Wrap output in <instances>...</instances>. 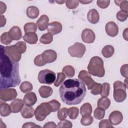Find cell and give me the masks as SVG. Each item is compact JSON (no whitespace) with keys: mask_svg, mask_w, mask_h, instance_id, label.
<instances>
[{"mask_svg":"<svg viewBox=\"0 0 128 128\" xmlns=\"http://www.w3.org/2000/svg\"><path fill=\"white\" fill-rule=\"evenodd\" d=\"M52 88L46 86H42L38 90L39 94L42 98H47L50 96L52 94Z\"/></svg>","mask_w":128,"mask_h":128,"instance_id":"603a6c76","label":"cell"},{"mask_svg":"<svg viewBox=\"0 0 128 128\" xmlns=\"http://www.w3.org/2000/svg\"><path fill=\"white\" fill-rule=\"evenodd\" d=\"M62 72L65 74L66 76L68 78L73 77L75 74V70L71 66H64L62 68Z\"/></svg>","mask_w":128,"mask_h":128,"instance_id":"1f68e13d","label":"cell"},{"mask_svg":"<svg viewBox=\"0 0 128 128\" xmlns=\"http://www.w3.org/2000/svg\"><path fill=\"white\" fill-rule=\"evenodd\" d=\"M128 64H125L122 66L120 70L121 74L122 75V76H124L126 78H128Z\"/></svg>","mask_w":128,"mask_h":128,"instance_id":"816d5d0a","label":"cell"},{"mask_svg":"<svg viewBox=\"0 0 128 128\" xmlns=\"http://www.w3.org/2000/svg\"><path fill=\"white\" fill-rule=\"evenodd\" d=\"M0 13L1 14L4 13L6 9V5L4 3H3L2 2H0Z\"/></svg>","mask_w":128,"mask_h":128,"instance_id":"11a10c76","label":"cell"},{"mask_svg":"<svg viewBox=\"0 0 128 128\" xmlns=\"http://www.w3.org/2000/svg\"><path fill=\"white\" fill-rule=\"evenodd\" d=\"M62 25L58 22H53L50 23L47 28L48 33L52 35H55L60 33L62 30Z\"/></svg>","mask_w":128,"mask_h":128,"instance_id":"4fadbf2b","label":"cell"},{"mask_svg":"<svg viewBox=\"0 0 128 128\" xmlns=\"http://www.w3.org/2000/svg\"><path fill=\"white\" fill-rule=\"evenodd\" d=\"M117 6H120L121 10L128 12V0H114Z\"/></svg>","mask_w":128,"mask_h":128,"instance_id":"e575fe53","label":"cell"},{"mask_svg":"<svg viewBox=\"0 0 128 128\" xmlns=\"http://www.w3.org/2000/svg\"><path fill=\"white\" fill-rule=\"evenodd\" d=\"M12 40L9 36L8 32H4L0 36V42L3 44H9L12 42Z\"/></svg>","mask_w":128,"mask_h":128,"instance_id":"d590c367","label":"cell"},{"mask_svg":"<svg viewBox=\"0 0 128 128\" xmlns=\"http://www.w3.org/2000/svg\"><path fill=\"white\" fill-rule=\"evenodd\" d=\"M86 50V46L82 43L76 42L73 46L68 48V52L72 57L81 58L84 56Z\"/></svg>","mask_w":128,"mask_h":128,"instance_id":"8992f818","label":"cell"},{"mask_svg":"<svg viewBox=\"0 0 128 128\" xmlns=\"http://www.w3.org/2000/svg\"><path fill=\"white\" fill-rule=\"evenodd\" d=\"M22 38L26 42L30 44H35L38 40V36L35 32L25 33Z\"/></svg>","mask_w":128,"mask_h":128,"instance_id":"44dd1931","label":"cell"},{"mask_svg":"<svg viewBox=\"0 0 128 128\" xmlns=\"http://www.w3.org/2000/svg\"><path fill=\"white\" fill-rule=\"evenodd\" d=\"M79 114V110L76 107H72L68 109V115L72 120L76 119Z\"/></svg>","mask_w":128,"mask_h":128,"instance_id":"d6a6232c","label":"cell"},{"mask_svg":"<svg viewBox=\"0 0 128 128\" xmlns=\"http://www.w3.org/2000/svg\"><path fill=\"white\" fill-rule=\"evenodd\" d=\"M68 116V109L66 108H62L60 109L58 112V118L60 120H65Z\"/></svg>","mask_w":128,"mask_h":128,"instance_id":"74e56055","label":"cell"},{"mask_svg":"<svg viewBox=\"0 0 128 128\" xmlns=\"http://www.w3.org/2000/svg\"><path fill=\"white\" fill-rule=\"evenodd\" d=\"M26 13L29 18L34 19L39 15V10L35 6H30L27 8Z\"/></svg>","mask_w":128,"mask_h":128,"instance_id":"cb8c5ba5","label":"cell"},{"mask_svg":"<svg viewBox=\"0 0 128 128\" xmlns=\"http://www.w3.org/2000/svg\"><path fill=\"white\" fill-rule=\"evenodd\" d=\"M114 48L110 45H106L103 48L102 50V53L103 56L106 58L111 57L114 54Z\"/></svg>","mask_w":128,"mask_h":128,"instance_id":"83f0119b","label":"cell"},{"mask_svg":"<svg viewBox=\"0 0 128 128\" xmlns=\"http://www.w3.org/2000/svg\"><path fill=\"white\" fill-rule=\"evenodd\" d=\"M20 88L23 93H28L32 90L33 86L30 82L25 81L20 84Z\"/></svg>","mask_w":128,"mask_h":128,"instance_id":"f1b7e54d","label":"cell"},{"mask_svg":"<svg viewBox=\"0 0 128 128\" xmlns=\"http://www.w3.org/2000/svg\"><path fill=\"white\" fill-rule=\"evenodd\" d=\"M93 118L90 116H82L80 120V123L83 126H87L90 125L93 122Z\"/></svg>","mask_w":128,"mask_h":128,"instance_id":"ab89813d","label":"cell"},{"mask_svg":"<svg viewBox=\"0 0 128 128\" xmlns=\"http://www.w3.org/2000/svg\"><path fill=\"white\" fill-rule=\"evenodd\" d=\"M53 40V36L50 34L48 32L42 36L40 39V42L44 44H50Z\"/></svg>","mask_w":128,"mask_h":128,"instance_id":"4dcf8cb0","label":"cell"},{"mask_svg":"<svg viewBox=\"0 0 128 128\" xmlns=\"http://www.w3.org/2000/svg\"><path fill=\"white\" fill-rule=\"evenodd\" d=\"M105 30L107 34L112 37L116 36L118 32V28L114 22H108L105 26Z\"/></svg>","mask_w":128,"mask_h":128,"instance_id":"7c38bea8","label":"cell"},{"mask_svg":"<svg viewBox=\"0 0 128 128\" xmlns=\"http://www.w3.org/2000/svg\"><path fill=\"white\" fill-rule=\"evenodd\" d=\"M104 115H105V110L102 108L98 107L94 110V116L96 119L101 120L104 118Z\"/></svg>","mask_w":128,"mask_h":128,"instance_id":"836d02e7","label":"cell"},{"mask_svg":"<svg viewBox=\"0 0 128 128\" xmlns=\"http://www.w3.org/2000/svg\"><path fill=\"white\" fill-rule=\"evenodd\" d=\"M15 45L16 46L18 50H19V51L22 54H24L26 51V44L24 42L22 41L18 42L15 44Z\"/></svg>","mask_w":128,"mask_h":128,"instance_id":"bcb514c9","label":"cell"},{"mask_svg":"<svg viewBox=\"0 0 128 128\" xmlns=\"http://www.w3.org/2000/svg\"><path fill=\"white\" fill-rule=\"evenodd\" d=\"M49 18L48 16L46 14H43L38 19L36 22V24L38 25V30L40 31L44 30L47 28L48 25Z\"/></svg>","mask_w":128,"mask_h":128,"instance_id":"2e32d148","label":"cell"},{"mask_svg":"<svg viewBox=\"0 0 128 128\" xmlns=\"http://www.w3.org/2000/svg\"><path fill=\"white\" fill-rule=\"evenodd\" d=\"M52 112L48 102H42L34 110L35 118L38 121H42Z\"/></svg>","mask_w":128,"mask_h":128,"instance_id":"277c9868","label":"cell"},{"mask_svg":"<svg viewBox=\"0 0 128 128\" xmlns=\"http://www.w3.org/2000/svg\"><path fill=\"white\" fill-rule=\"evenodd\" d=\"M79 0H66V5L69 9L76 8L79 4Z\"/></svg>","mask_w":128,"mask_h":128,"instance_id":"f6af8a7d","label":"cell"},{"mask_svg":"<svg viewBox=\"0 0 128 128\" xmlns=\"http://www.w3.org/2000/svg\"><path fill=\"white\" fill-rule=\"evenodd\" d=\"M114 98L116 102H121L124 100L126 97V90L122 88H118L114 90Z\"/></svg>","mask_w":128,"mask_h":128,"instance_id":"ac0fdd59","label":"cell"},{"mask_svg":"<svg viewBox=\"0 0 128 128\" xmlns=\"http://www.w3.org/2000/svg\"><path fill=\"white\" fill-rule=\"evenodd\" d=\"M34 114V110L33 108L26 105L23 107L21 110V115L24 118H32Z\"/></svg>","mask_w":128,"mask_h":128,"instance_id":"7402d4cb","label":"cell"},{"mask_svg":"<svg viewBox=\"0 0 128 128\" xmlns=\"http://www.w3.org/2000/svg\"><path fill=\"white\" fill-rule=\"evenodd\" d=\"M82 40L86 43L90 44L92 43L96 38V36L92 30L89 28H86L82 32Z\"/></svg>","mask_w":128,"mask_h":128,"instance_id":"8fae6325","label":"cell"},{"mask_svg":"<svg viewBox=\"0 0 128 128\" xmlns=\"http://www.w3.org/2000/svg\"><path fill=\"white\" fill-rule=\"evenodd\" d=\"M4 52L16 62H18L22 57V54L15 44L6 46L4 48Z\"/></svg>","mask_w":128,"mask_h":128,"instance_id":"52a82bcc","label":"cell"},{"mask_svg":"<svg viewBox=\"0 0 128 128\" xmlns=\"http://www.w3.org/2000/svg\"><path fill=\"white\" fill-rule=\"evenodd\" d=\"M124 84L126 85V88H128V78H126V80H124Z\"/></svg>","mask_w":128,"mask_h":128,"instance_id":"94428289","label":"cell"},{"mask_svg":"<svg viewBox=\"0 0 128 128\" xmlns=\"http://www.w3.org/2000/svg\"><path fill=\"white\" fill-rule=\"evenodd\" d=\"M24 104V102L21 99H15L10 104L12 112L13 113H18L20 112L23 108Z\"/></svg>","mask_w":128,"mask_h":128,"instance_id":"9a60e30c","label":"cell"},{"mask_svg":"<svg viewBox=\"0 0 128 128\" xmlns=\"http://www.w3.org/2000/svg\"><path fill=\"white\" fill-rule=\"evenodd\" d=\"M128 16V12H122V10H120L116 14V18L120 22H124L125 21Z\"/></svg>","mask_w":128,"mask_h":128,"instance_id":"ee69618b","label":"cell"},{"mask_svg":"<svg viewBox=\"0 0 128 128\" xmlns=\"http://www.w3.org/2000/svg\"><path fill=\"white\" fill-rule=\"evenodd\" d=\"M92 2V0H90V1H88V0H80L79 1L80 2H81L82 4H89V3H90Z\"/></svg>","mask_w":128,"mask_h":128,"instance_id":"680465c9","label":"cell"},{"mask_svg":"<svg viewBox=\"0 0 128 128\" xmlns=\"http://www.w3.org/2000/svg\"><path fill=\"white\" fill-rule=\"evenodd\" d=\"M25 33L35 32L37 30V24L34 22H28L24 27Z\"/></svg>","mask_w":128,"mask_h":128,"instance_id":"f546056e","label":"cell"},{"mask_svg":"<svg viewBox=\"0 0 128 128\" xmlns=\"http://www.w3.org/2000/svg\"><path fill=\"white\" fill-rule=\"evenodd\" d=\"M110 85L108 82H104L102 84V91L100 93L102 96L107 97L110 94Z\"/></svg>","mask_w":128,"mask_h":128,"instance_id":"8d00e7d4","label":"cell"},{"mask_svg":"<svg viewBox=\"0 0 128 128\" xmlns=\"http://www.w3.org/2000/svg\"><path fill=\"white\" fill-rule=\"evenodd\" d=\"M86 92L84 83L77 78L68 79L62 83L59 88L62 100L68 105L80 104Z\"/></svg>","mask_w":128,"mask_h":128,"instance_id":"7a4b0ae2","label":"cell"},{"mask_svg":"<svg viewBox=\"0 0 128 128\" xmlns=\"http://www.w3.org/2000/svg\"><path fill=\"white\" fill-rule=\"evenodd\" d=\"M37 101V97L35 93L33 92H28L24 98V104L28 106L34 105Z\"/></svg>","mask_w":128,"mask_h":128,"instance_id":"d6986e66","label":"cell"},{"mask_svg":"<svg viewBox=\"0 0 128 128\" xmlns=\"http://www.w3.org/2000/svg\"><path fill=\"white\" fill-rule=\"evenodd\" d=\"M48 103L50 104L51 106L52 112H54L58 110L59 108H60V104L58 100H52L48 102Z\"/></svg>","mask_w":128,"mask_h":128,"instance_id":"b9f144b4","label":"cell"},{"mask_svg":"<svg viewBox=\"0 0 128 128\" xmlns=\"http://www.w3.org/2000/svg\"><path fill=\"white\" fill-rule=\"evenodd\" d=\"M42 60L46 63H52L54 62L57 58L56 52L52 50H48L44 51L42 54Z\"/></svg>","mask_w":128,"mask_h":128,"instance_id":"30bf717a","label":"cell"},{"mask_svg":"<svg viewBox=\"0 0 128 128\" xmlns=\"http://www.w3.org/2000/svg\"><path fill=\"white\" fill-rule=\"evenodd\" d=\"M78 78L87 86L89 90H92L96 83L91 78L90 73L85 70H82L79 72Z\"/></svg>","mask_w":128,"mask_h":128,"instance_id":"9c48e42d","label":"cell"},{"mask_svg":"<svg viewBox=\"0 0 128 128\" xmlns=\"http://www.w3.org/2000/svg\"><path fill=\"white\" fill-rule=\"evenodd\" d=\"M72 126V122L66 120H60L58 124L57 127L58 128H70Z\"/></svg>","mask_w":128,"mask_h":128,"instance_id":"7bdbcfd3","label":"cell"},{"mask_svg":"<svg viewBox=\"0 0 128 128\" xmlns=\"http://www.w3.org/2000/svg\"><path fill=\"white\" fill-rule=\"evenodd\" d=\"M56 78L54 72L48 69L40 70L38 74V80L41 84H51L54 82Z\"/></svg>","mask_w":128,"mask_h":128,"instance_id":"5b68a950","label":"cell"},{"mask_svg":"<svg viewBox=\"0 0 128 128\" xmlns=\"http://www.w3.org/2000/svg\"><path fill=\"white\" fill-rule=\"evenodd\" d=\"M17 95V92L14 88H5L1 90L0 92V100L4 102L14 100Z\"/></svg>","mask_w":128,"mask_h":128,"instance_id":"ba28073f","label":"cell"},{"mask_svg":"<svg viewBox=\"0 0 128 128\" xmlns=\"http://www.w3.org/2000/svg\"><path fill=\"white\" fill-rule=\"evenodd\" d=\"M56 2L60 4H62L63 3L66 2V1L65 0H60H60H56Z\"/></svg>","mask_w":128,"mask_h":128,"instance_id":"91938a15","label":"cell"},{"mask_svg":"<svg viewBox=\"0 0 128 128\" xmlns=\"http://www.w3.org/2000/svg\"><path fill=\"white\" fill-rule=\"evenodd\" d=\"M118 88H122L124 90H126V87L124 83L120 81H116L114 83V90Z\"/></svg>","mask_w":128,"mask_h":128,"instance_id":"681fc988","label":"cell"},{"mask_svg":"<svg viewBox=\"0 0 128 128\" xmlns=\"http://www.w3.org/2000/svg\"><path fill=\"white\" fill-rule=\"evenodd\" d=\"M108 119L112 124L118 125L122 122L123 116L120 111L115 110L110 114Z\"/></svg>","mask_w":128,"mask_h":128,"instance_id":"5bb4252c","label":"cell"},{"mask_svg":"<svg viewBox=\"0 0 128 128\" xmlns=\"http://www.w3.org/2000/svg\"><path fill=\"white\" fill-rule=\"evenodd\" d=\"M34 63L35 65L38 66H42L45 65L46 64L42 60L41 54L38 55L34 60Z\"/></svg>","mask_w":128,"mask_h":128,"instance_id":"c3c4849f","label":"cell"},{"mask_svg":"<svg viewBox=\"0 0 128 128\" xmlns=\"http://www.w3.org/2000/svg\"><path fill=\"white\" fill-rule=\"evenodd\" d=\"M56 127H57V126H56L55 123L53 122H48L46 123L45 124V125L44 126V128H56Z\"/></svg>","mask_w":128,"mask_h":128,"instance_id":"db71d44e","label":"cell"},{"mask_svg":"<svg viewBox=\"0 0 128 128\" xmlns=\"http://www.w3.org/2000/svg\"><path fill=\"white\" fill-rule=\"evenodd\" d=\"M66 76L63 72H58L57 74V78L56 82H54V86H58L65 80Z\"/></svg>","mask_w":128,"mask_h":128,"instance_id":"60d3db41","label":"cell"},{"mask_svg":"<svg viewBox=\"0 0 128 128\" xmlns=\"http://www.w3.org/2000/svg\"><path fill=\"white\" fill-rule=\"evenodd\" d=\"M97 5L98 7L101 8H106L110 4V0H98L96 1Z\"/></svg>","mask_w":128,"mask_h":128,"instance_id":"f907efd6","label":"cell"},{"mask_svg":"<svg viewBox=\"0 0 128 128\" xmlns=\"http://www.w3.org/2000/svg\"><path fill=\"white\" fill-rule=\"evenodd\" d=\"M88 70L90 74L93 76L103 77L105 74V70L102 58L97 56L92 57L90 61Z\"/></svg>","mask_w":128,"mask_h":128,"instance_id":"3957f363","label":"cell"},{"mask_svg":"<svg viewBox=\"0 0 128 128\" xmlns=\"http://www.w3.org/2000/svg\"><path fill=\"white\" fill-rule=\"evenodd\" d=\"M22 128H41L40 126L36 125L34 123L32 122H28L26 123H24L22 126Z\"/></svg>","mask_w":128,"mask_h":128,"instance_id":"f5cc1de1","label":"cell"},{"mask_svg":"<svg viewBox=\"0 0 128 128\" xmlns=\"http://www.w3.org/2000/svg\"><path fill=\"white\" fill-rule=\"evenodd\" d=\"M92 106L90 103H84L80 107V114L82 116H90L92 112Z\"/></svg>","mask_w":128,"mask_h":128,"instance_id":"d4e9b609","label":"cell"},{"mask_svg":"<svg viewBox=\"0 0 128 128\" xmlns=\"http://www.w3.org/2000/svg\"><path fill=\"white\" fill-rule=\"evenodd\" d=\"M123 37L126 40H128V28H126L123 32Z\"/></svg>","mask_w":128,"mask_h":128,"instance_id":"6f0895ef","label":"cell"},{"mask_svg":"<svg viewBox=\"0 0 128 128\" xmlns=\"http://www.w3.org/2000/svg\"><path fill=\"white\" fill-rule=\"evenodd\" d=\"M12 112V110L10 106L8 104L2 102H0V113L2 116H6L10 114Z\"/></svg>","mask_w":128,"mask_h":128,"instance_id":"484cf974","label":"cell"},{"mask_svg":"<svg viewBox=\"0 0 128 128\" xmlns=\"http://www.w3.org/2000/svg\"><path fill=\"white\" fill-rule=\"evenodd\" d=\"M0 27H2L4 26L6 23V18H4V16L2 15H1L0 16Z\"/></svg>","mask_w":128,"mask_h":128,"instance_id":"9f6ffc18","label":"cell"},{"mask_svg":"<svg viewBox=\"0 0 128 128\" xmlns=\"http://www.w3.org/2000/svg\"><path fill=\"white\" fill-rule=\"evenodd\" d=\"M100 128H113L112 124L108 120L105 119L102 120L98 126Z\"/></svg>","mask_w":128,"mask_h":128,"instance_id":"7dc6e473","label":"cell"},{"mask_svg":"<svg viewBox=\"0 0 128 128\" xmlns=\"http://www.w3.org/2000/svg\"><path fill=\"white\" fill-rule=\"evenodd\" d=\"M4 48L0 46V90L16 86L21 81L19 74V64L5 54Z\"/></svg>","mask_w":128,"mask_h":128,"instance_id":"6da1fadb","label":"cell"},{"mask_svg":"<svg viewBox=\"0 0 128 128\" xmlns=\"http://www.w3.org/2000/svg\"><path fill=\"white\" fill-rule=\"evenodd\" d=\"M87 18L90 22L92 24H96L100 20V16L98 12L96 9L90 10L87 14Z\"/></svg>","mask_w":128,"mask_h":128,"instance_id":"ffe728a7","label":"cell"},{"mask_svg":"<svg viewBox=\"0 0 128 128\" xmlns=\"http://www.w3.org/2000/svg\"><path fill=\"white\" fill-rule=\"evenodd\" d=\"M102 91V84L96 82L93 88L91 90L90 93L94 95H98L100 94Z\"/></svg>","mask_w":128,"mask_h":128,"instance_id":"f35d334b","label":"cell"},{"mask_svg":"<svg viewBox=\"0 0 128 128\" xmlns=\"http://www.w3.org/2000/svg\"><path fill=\"white\" fill-rule=\"evenodd\" d=\"M8 34L10 38L14 40H20L22 36L20 28L18 26H12L9 30Z\"/></svg>","mask_w":128,"mask_h":128,"instance_id":"e0dca14e","label":"cell"},{"mask_svg":"<svg viewBox=\"0 0 128 128\" xmlns=\"http://www.w3.org/2000/svg\"><path fill=\"white\" fill-rule=\"evenodd\" d=\"M110 104V100L109 98L106 97L102 96L101 98H99L98 101L97 106L98 107L103 108L104 110H107Z\"/></svg>","mask_w":128,"mask_h":128,"instance_id":"4316f807","label":"cell"}]
</instances>
